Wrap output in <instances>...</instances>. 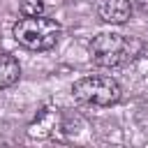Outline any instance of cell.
Returning <instances> with one entry per match:
<instances>
[{
    "label": "cell",
    "instance_id": "7a4b0ae2",
    "mask_svg": "<svg viewBox=\"0 0 148 148\" xmlns=\"http://www.w3.org/2000/svg\"><path fill=\"white\" fill-rule=\"evenodd\" d=\"M12 35L21 46H25L30 51H49L60 42L62 28L56 18H49L44 14L42 16H23L14 23Z\"/></svg>",
    "mask_w": 148,
    "mask_h": 148
},
{
    "label": "cell",
    "instance_id": "8992f818",
    "mask_svg": "<svg viewBox=\"0 0 148 148\" xmlns=\"http://www.w3.org/2000/svg\"><path fill=\"white\" fill-rule=\"evenodd\" d=\"M18 12H21V16H42L44 14V0H21Z\"/></svg>",
    "mask_w": 148,
    "mask_h": 148
},
{
    "label": "cell",
    "instance_id": "5b68a950",
    "mask_svg": "<svg viewBox=\"0 0 148 148\" xmlns=\"http://www.w3.org/2000/svg\"><path fill=\"white\" fill-rule=\"evenodd\" d=\"M18 79H21L18 60L14 56H9V53H0V90L12 88Z\"/></svg>",
    "mask_w": 148,
    "mask_h": 148
},
{
    "label": "cell",
    "instance_id": "277c9868",
    "mask_svg": "<svg viewBox=\"0 0 148 148\" xmlns=\"http://www.w3.org/2000/svg\"><path fill=\"white\" fill-rule=\"evenodd\" d=\"M99 21L104 23H111V25H123L132 18V0H97V7H95Z\"/></svg>",
    "mask_w": 148,
    "mask_h": 148
},
{
    "label": "cell",
    "instance_id": "6da1fadb",
    "mask_svg": "<svg viewBox=\"0 0 148 148\" xmlns=\"http://www.w3.org/2000/svg\"><path fill=\"white\" fill-rule=\"evenodd\" d=\"M90 60L99 67H125L134 62L143 51L146 42L136 35H125V32H99L97 37L90 39L88 44Z\"/></svg>",
    "mask_w": 148,
    "mask_h": 148
},
{
    "label": "cell",
    "instance_id": "3957f363",
    "mask_svg": "<svg viewBox=\"0 0 148 148\" xmlns=\"http://www.w3.org/2000/svg\"><path fill=\"white\" fill-rule=\"evenodd\" d=\"M72 95H74V99H79L81 104H88V106H111V104L120 102L123 88L111 76L92 74V76H83V79L74 81Z\"/></svg>",
    "mask_w": 148,
    "mask_h": 148
}]
</instances>
